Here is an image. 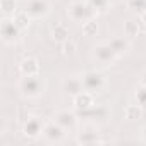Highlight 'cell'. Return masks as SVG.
Returning a JSON list of instances; mask_svg holds the SVG:
<instances>
[{"label":"cell","mask_w":146,"mask_h":146,"mask_svg":"<svg viewBox=\"0 0 146 146\" xmlns=\"http://www.w3.org/2000/svg\"><path fill=\"white\" fill-rule=\"evenodd\" d=\"M93 58L96 64L103 65V67H108V65H113L115 60L119 58V55L112 50V46L108 43H102V45H96L93 48Z\"/></svg>","instance_id":"4"},{"label":"cell","mask_w":146,"mask_h":146,"mask_svg":"<svg viewBox=\"0 0 146 146\" xmlns=\"http://www.w3.org/2000/svg\"><path fill=\"white\" fill-rule=\"evenodd\" d=\"M0 7L5 16H12L16 12V0H0Z\"/></svg>","instance_id":"21"},{"label":"cell","mask_w":146,"mask_h":146,"mask_svg":"<svg viewBox=\"0 0 146 146\" xmlns=\"http://www.w3.org/2000/svg\"><path fill=\"white\" fill-rule=\"evenodd\" d=\"M141 84H146V72H144L143 78H141Z\"/></svg>","instance_id":"27"},{"label":"cell","mask_w":146,"mask_h":146,"mask_svg":"<svg viewBox=\"0 0 146 146\" xmlns=\"http://www.w3.org/2000/svg\"><path fill=\"white\" fill-rule=\"evenodd\" d=\"M141 21H143V23H146V11L141 14Z\"/></svg>","instance_id":"28"},{"label":"cell","mask_w":146,"mask_h":146,"mask_svg":"<svg viewBox=\"0 0 146 146\" xmlns=\"http://www.w3.org/2000/svg\"><path fill=\"white\" fill-rule=\"evenodd\" d=\"M96 29H98V26H96V19H90V21H86V23L83 24V33H84L86 36L95 35Z\"/></svg>","instance_id":"23"},{"label":"cell","mask_w":146,"mask_h":146,"mask_svg":"<svg viewBox=\"0 0 146 146\" xmlns=\"http://www.w3.org/2000/svg\"><path fill=\"white\" fill-rule=\"evenodd\" d=\"M81 79H83L84 90L86 91H91L93 95L98 93V91H102L105 88V84H107L105 76L102 74V72H98V70H88V72H84Z\"/></svg>","instance_id":"5"},{"label":"cell","mask_w":146,"mask_h":146,"mask_svg":"<svg viewBox=\"0 0 146 146\" xmlns=\"http://www.w3.org/2000/svg\"><path fill=\"white\" fill-rule=\"evenodd\" d=\"M72 105H74L76 112H83V110H88L95 105V96L91 91H81L79 95L72 96Z\"/></svg>","instance_id":"12"},{"label":"cell","mask_w":146,"mask_h":146,"mask_svg":"<svg viewBox=\"0 0 146 146\" xmlns=\"http://www.w3.org/2000/svg\"><path fill=\"white\" fill-rule=\"evenodd\" d=\"M127 5H129L131 9H136V11H139V12L143 14V12L146 11V0H129Z\"/></svg>","instance_id":"25"},{"label":"cell","mask_w":146,"mask_h":146,"mask_svg":"<svg viewBox=\"0 0 146 146\" xmlns=\"http://www.w3.org/2000/svg\"><path fill=\"white\" fill-rule=\"evenodd\" d=\"M65 134H67V131L62 125H58L55 120H52V122H46V125L41 132V137H43V141L55 144V143H62Z\"/></svg>","instance_id":"6"},{"label":"cell","mask_w":146,"mask_h":146,"mask_svg":"<svg viewBox=\"0 0 146 146\" xmlns=\"http://www.w3.org/2000/svg\"><path fill=\"white\" fill-rule=\"evenodd\" d=\"M88 4L96 11V12H105L107 9H108V2H107V0H88Z\"/></svg>","instance_id":"24"},{"label":"cell","mask_w":146,"mask_h":146,"mask_svg":"<svg viewBox=\"0 0 146 146\" xmlns=\"http://www.w3.org/2000/svg\"><path fill=\"white\" fill-rule=\"evenodd\" d=\"M62 90H64L65 93H69L70 96H76V95H79L81 91H84L83 79H81V78H76V76L65 78L64 83H62Z\"/></svg>","instance_id":"14"},{"label":"cell","mask_w":146,"mask_h":146,"mask_svg":"<svg viewBox=\"0 0 146 146\" xmlns=\"http://www.w3.org/2000/svg\"><path fill=\"white\" fill-rule=\"evenodd\" d=\"M11 19L16 23V26L21 29V31H24L28 26H29V21H31V17L28 16V12L23 9V11H16L12 16H11Z\"/></svg>","instance_id":"17"},{"label":"cell","mask_w":146,"mask_h":146,"mask_svg":"<svg viewBox=\"0 0 146 146\" xmlns=\"http://www.w3.org/2000/svg\"><path fill=\"white\" fill-rule=\"evenodd\" d=\"M107 2H108V4L112 5V4H115V2H119V0H107Z\"/></svg>","instance_id":"29"},{"label":"cell","mask_w":146,"mask_h":146,"mask_svg":"<svg viewBox=\"0 0 146 146\" xmlns=\"http://www.w3.org/2000/svg\"><path fill=\"white\" fill-rule=\"evenodd\" d=\"M17 88H19L21 96H24L28 100H36L45 93L46 83H45V79H41V76H23Z\"/></svg>","instance_id":"1"},{"label":"cell","mask_w":146,"mask_h":146,"mask_svg":"<svg viewBox=\"0 0 146 146\" xmlns=\"http://www.w3.org/2000/svg\"><path fill=\"white\" fill-rule=\"evenodd\" d=\"M62 48H64V55L65 57H72L76 53V50H78V45H76V41L72 38H69V40H65L62 43Z\"/></svg>","instance_id":"19"},{"label":"cell","mask_w":146,"mask_h":146,"mask_svg":"<svg viewBox=\"0 0 146 146\" xmlns=\"http://www.w3.org/2000/svg\"><path fill=\"white\" fill-rule=\"evenodd\" d=\"M76 143L88 146V144H102V143H105V139H102L100 132H98L95 127H88V129H83V131L78 132Z\"/></svg>","instance_id":"11"},{"label":"cell","mask_w":146,"mask_h":146,"mask_svg":"<svg viewBox=\"0 0 146 146\" xmlns=\"http://www.w3.org/2000/svg\"><path fill=\"white\" fill-rule=\"evenodd\" d=\"M0 35H2V41L7 45H12L19 40L21 36V29L16 26V23L11 17H4L2 21V28H0Z\"/></svg>","instance_id":"8"},{"label":"cell","mask_w":146,"mask_h":146,"mask_svg":"<svg viewBox=\"0 0 146 146\" xmlns=\"http://www.w3.org/2000/svg\"><path fill=\"white\" fill-rule=\"evenodd\" d=\"M24 11L31 19H41L50 12V2L48 0H28Z\"/></svg>","instance_id":"9"},{"label":"cell","mask_w":146,"mask_h":146,"mask_svg":"<svg viewBox=\"0 0 146 146\" xmlns=\"http://www.w3.org/2000/svg\"><path fill=\"white\" fill-rule=\"evenodd\" d=\"M45 125H46L45 117H41V115H29V117H26V120H24L23 134H24L28 139L41 137V132H43Z\"/></svg>","instance_id":"3"},{"label":"cell","mask_w":146,"mask_h":146,"mask_svg":"<svg viewBox=\"0 0 146 146\" xmlns=\"http://www.w3.org/2000/svg\"><path fill=\"white\" fill-rule=\"evenodd\" d=\"M141 141H143V143H146V125L141 129Z\"/></svg>","instance_id":"26"},{"label":"cell","mask_w":146,"mask_h":146,"mask_svg":"<svg viewBox=\"0 0 146 146\" xmlns=\"http://www.w3.org/2000/svg\"><path fill=\"white\" fill-rule=\"evenodd\" d=\"M67 14H69V17L72 21L84 24L90 19H96V14L98 12L88 4V0H86V2H83V0H76V2H72L70 7L67 9Z\"/></svg>","instance_id":"2"},{"label":"cell","mask_w":146,"mask_h":146,"mask_svg":"<svg viewBox=\"0 0 146 146\" xmlns=\"http://www.w3.org/2000/svg\"><path fill=\"white\" fill-rule=\"evenodd\" d=\"M52 38L55 40V41H58V43H64L65 40H69L70 36H69V28L64 24V23H57L53 28H52Z\"/></svg>","instance_id":"16"},{"label":"cell","mask_w":146,"mask_h":146,"mask_svg":"<svg viewBox=\"0 0 146 146\" xmlns=\"http://www.w3.org/2000/svg\"><path fill=\"white\" fill-rule=\"evenodd\" d=\"M78 115L83 117V119H91L95 122H105L108 119V115H110V110H108L107 105H96L95 103L91 108L83 110V112H78Z\"/></svg>","instance_id":"10"},{"label":"cell","mask_w":146,"mask_h":146,"mask_svg":"<svg viewBox=\"0 0 146 146\" xmlns=\"http://www.w3.org/2000/svg\"><path fill=\"white\" fill-rule=\"evenodd\" d=\"M124 33H125L127 38H134V36H137V33H139V26H137V23H136V21H127L125 26H124Z\"/></svg>","instance_id":"20"},{"label":"cell","mask_w":146,"mask_h":146,"mask_svg":"<svg viewBox=\"0 0 146 146\" xmlns=\"http://www.w3.org/2000/svg\"><path fill=\"white\" fill-rule=\"evenodd\" d=\"M53 120L62 125L67 132H74L78 131V125H79V115H76L74 112H69V110H60L55 113Z\"/></svg>","instance_id":"7"},{"label":"cell","mask_w":146,"mask_h":146,"mask_svg":"<svg viewBox=\"0 0 146 146\" xmlns=\"http://www.w3.org/2000/svg\"><path fill=\"white\" fill-rule=\"evenodd\" d=\"M136 102L141 108H146V84H141L136 90Z\"/></svg>","instance_id":"22"},{"label":"cell","mask_w":146,"mask_h":146,"mask_svg":"<svg viewBox=\"0 0 146 146\" xmlns=\"http://www.w3.org/2000/svg\"><path fill=\"white\" fill-rule=\"evenodd\" d=\"M19 72L21 76H40V62L36 57H26L19 64Z\"/></svg>","instance_id":"13"},{"label":"cell","mask_w":146,"mask_h":146,"mask_svg":"<svg viewBox=\"0 0 146 146\" xmlns=\"http://www.w3.org/2000/svg\"><path fill=\"white\" fill-rule=\"evenodd\" d=\"M107 43L112 46V50H113L119 57L124 55V53H127V52L131 50V41H129L127 38H122V36H113V38H110Z\"/></svg>","instance_id":"15"},{"label":"cell","mask_w":146,"mask_h":146,"mask_svg":"<svg viewBox=\"0 0 146 146\" xmlns=\"http://www.w3.org/2000/svg\"><path fill=\"white\" fill-rule=\"evenodd\" d=\"M124 115H125L127 120H137V119H141V115H143V108H141L137 103H136V105H127L125 110H124Z\"/></svg>","instance_id":"18"}]
</instances>
